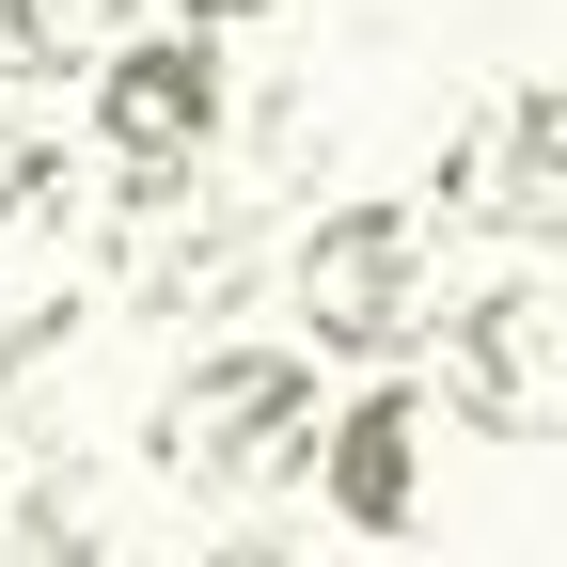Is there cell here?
<instances>
[{"label":"cell","instance_id":"6da1fadb","mask_svg":"<svg viewBox=\"0 0 567 567\" xmlns=\"http://www.w3.org/2000/svg\"><path fill=\"white\" fill-rule=\"evenodd\" d=\"M189 505H252V488H300L331 457V410H316V363L300 347H189L158 379V425H142Z\"/></svg>","mask_w":567,"mask_h":567},{"label":"cell","instance_id":"7a4b0ae2","mask_svg":"<svg viewBox=\"0 0 567 567\" xmlns=\"http://www.w3.org/2000/svg\"><path fill=\"white\" fill-rule=\"evenodd\" d=\"M284 316H300V347H331V363H394L425 331V205L410 189L316 205V221L284 237Z\"/></svg>","mask_w":567,"mask_h":567},{"label":"cell","instance_id":"3957f363","mask_svg":"<svg viewBox=\"0 0 567 567\" xmlns=\"http://www.w3.org/2000/svg\"><path fill=\"white\" fill-rule=\"evenodd\" d=\"M221 111H237V63H221L205 17L126 32L95 63V158L111 174H205V158H221Z\"/></svg>","mask_w":567,"mask_h":567},{"label":"cell","instance_id":"277c9868","mask_svg":"<svg viewBox=\"0 0 567 567\" xmlns=\"http://www.w3.org/2000/svg\"><path fill=\"white\" fill-rule=\"evenodd\" d=\"M442 410L488 425V442H536V425H567V300L536 268L473 284V300L442 316Z\"/></svg>","mask_w":567,"mask_h":567},{"label":"cell","instance_id":"5b68a950","mask_svg":"<svg viewBox=\"0 0 567 567\" xmlns=\"http://www.w3.org/2000/svg\"><path fill=\"white\" fill-rule=\"evenodd\" d=\"M442 221H488L520 252H567V80H505L457 142H442Z\"/></svg>","mask_w":567,"mask_h":567},{"label":"cell","instance_id":"8992f818","mask_svg":"<svg viewBox=\"0 0 567 567\" xmlns=\"http://www.w3.org/2000/svg\"><path fill=\"white\" fill-rule=\"evenodd\" d=\"M425 442H442V394L425 379H363L331 410V457H316V505L347 536H410L425 520Z\"/></svg>","mask_w":567,"mask_h":567},{"label":"cell","instance_id":"52a82bcc","mask_svg":"<svg viewBox=\"0 0 567 567\" xmlns=\"http://www.w3.org/2000/svg\"><path fill=\"white\" fill-rule=\"evenodd\" d=\"M126 32H142V0H0V48H17V63H48V80H63V63L95 80Z\"/></svg>","mask_w":567,"mask_h":567},{"label":"cell","instance_id":"ba28073f","mask_svg":"<svg viewBox=\"0 0 567 567\" xmlns=\"http://www.w3.org/2000/svg\"><path fill=\"white\" fill-rule=\"evenodd\" d=\"M174 17H205V32H237V17H268V0H174Z\"/></svg>","mask_w":567,"mask_h":567}]
</instances>
